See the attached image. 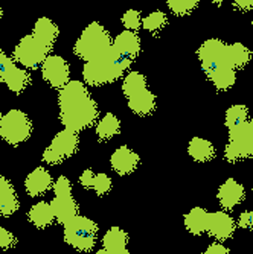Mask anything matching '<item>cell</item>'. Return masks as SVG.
Segmentation results:
<instances>
[{
  "mask_svg": "<svg viewBox=\"0 0 253 254\" xmlns=\"http://www.w3.org/2000/svg\"><path fill=\"white\" fill-rule=\"evenodd\" d=\"M139 155L136 152H133L127 146H121L111 155V168L119 175H128L139 166Z\"/></svg>",
  "mask_w": 253,
  "mask_h": 254,
  "instance_id": "5bb4252c",
  "label": "cell"
},
{
  "mask_svg": "<svg viewBox=\"0 0 253 254\" xmlns=\"http://www.w3.org/2000/svg\"><path fill=\"white\" fill-rule=\"evenodd\" d=\"M2 17H3V11H2V8H0V20H2Z\"/></svg>",
  "mask_w": 253,
  "mask_h": 254,
  "instance_id": "ab89813d",
  "label": "cell"
},
{
  "mask_svg": "<svg viewBox=\"0 0 253 254\" xmlns=\"http://www.w3.org/2000/svg\"><path fill=\"white\" fill-rule=\"evenodd\" d=\"M167 25V15L162 11H154L142 20V26L150 32H157Z\"/></svg>",
  "mask_w": 253,
  "mask_h": 254,
  "instance_id": "f1b7e54d",
  "label": "cell"
},
{
  "mask_svg": "<svg viewBox=\"0 0 253 254\" xmlns=\"http://www.w3.org/2000/svg\"><path fill=\"white\" fill-rule=\"evenodd\" d=\"M18 210V199L12 184L0 175V215L11 216Z\"/></svg>",
  "mask_w": 253,
  "mask_h": 254,
  "instance_id": "e0dca14e",
  "label": "cell"
},
{
  "mask_svg": "<svg viewBox=\"0 0 253 254\" xmlns=\"http://www.w3.org/2000/svg\"><path fill=\"white\" fill-rule=\"evenodd\" d=\"M224 157L231 163L240 158L253 157V127L250 122L229 129V143L224 149Z\"/></svg>",
  "mask_w": 253,
  "mask_h": 254,
  "instance_id": "ba28073f",
  "label": "cell"
},
{
  "mask_svg": "<svg viewBox=\"0 0 253 254\" xmlns=\"http://www.w3.org/2000/svg\"><path fill=\"white\" fill-rule=\"evenodd\" d=\"M238 225L241 228L252 230L253 228V212H244V213H241L240 218H238Z\"/></svg>",
  "mask_w": 253,
  "mask_h": 254,
  "instance_id": "d590c367",
  "label": "cell"
},
{
  "mask_svg": "<svg viewBox=\"0 0 253 254\" xmlns=\"http://www.w3.org/2000/svg\"><path fill=\"white\" fill-rule=\"evenodd\" d=\"M60 35V29L55 23L46 17H41L35 21V26L32 31V37H35L40 43H43L44 46H48L51 49L54 43L57 41Z\"/></svg>",
  "mask_w": 253,
  "mask_h": 254,
  "instance_id": "ac0fdd59",
  "label": "cell"
},
{
  "mask_svg": "<svg viewBox=\"0 0 253 254\" xmlns=\"http://www.w3.org/2000/svg\"><path fill=\"white\" fill-rule=\"evenodd\" d=\"M91 189H93L99 196L108 193L111 190V180H110V177L105 175V174L95 175L93 183H91Z\"/></svg>",
  "mask_w": 253,
  "mask_h": 254,
  "instance_id": "4dcf8cb0",
  "label": "cell"
},
{
  "mask_svg": "<svg viewBox=\"0 0 253 254\" xmlns=\"http://www.w3.org/2000/svg\"><path fill=\"white\" fill-rule=\"evenodd\" d=\"M188 152L189 155L195 160L200 161V163H204V161H209L211 158H214L215 155V148L214 145L206 140V138L201 137H192L191 142L188 145Z\"/></svg>",
  "mask_w": 253,
  "mask_h": 254,
  "instance_id": "44dd1931",
  "label": "cell"
},
{
  "mask_svg": "<svg viewBox=\"0 0 253 254\" xmlns=\"http://www.w3.org/2000/svg\"><path fill=\"white\" fill-rule=\"evenodd\" d=\"M95 254H131L128 250H122V251H107V250H99L98 253H95Z\"/></svg>",
  "mask_w": 253,
  "mask_h": 254,
  "instance_id": "f35d334b",
  "label": "cell"
},
{
  "mask_svg": "<svg viewBox=\"0 0 253 254\" xmlns=\"http://www.w3.org/2000/svg\"><path fill=\"white\" fill-rule=\"evenodd\" d=\"M212 238L217 241H226L235 232V221L231 215L226 212H214L209 213L208 230H206Z\"/></svg>",
  "mask_w": 253,
  "mask_h": 254,
  "instance_id": "7c38bea8",
  "label": "cell"
},
{
  "mask_svg": "<svg viewBox=\"0 0 253 254\" xmlns=\"http://www.w3.org/2000/svg\"><path fill=\"white\" fill-rule=\"evenodd\" d=\"M252 188H253V183H252Z\"/></svg>",
  "mask_w": 253,
  "mask_h": 254,
  "instance_id": "7bdbcfd3",
  "label": "cell"
},
{
  "mask_svg": "<svg viewBox=\"0 0 253 254\" xmlns=\"http://www.w3.org/2000/svg\"><path fill=\"white\" fill-rule=\"evenodd\" d=\"M98 225L85 216H75L64 224V241L78 251H90L95 247Z\"/></svg>",
  "mask_w": 253,
  "mask_h": 254,
  "instance_id": "277c9868",
  "label": "cell"
},
{
  "mask_svg": "<svg viewBox=\"0 0 253 254\" xmlns=\"http://www.w3.org/2000/svg\"><path fill=\"white\" fill-rule=\"evenodd\" d=\"M93 178H95L93 172H91L90 169H85V171L81 174V177H80L81 186H84L85 189H91V183H93Z\"/></svg>",
  "mask_w": 253,
  "mask_h": 254,
  "instance_id": "8d00e7d4",
  "label": "cell"
},
{
  "mask_svg": "<svg viewBox=\"0 0 253 254\" xmlns=\"http://www.w3.org/2000/svg\"><path fill=\"white\" fill-rule=\"evenodd\" d=\"M41 73L44 81L54 88H63L69 82L71 76V68H69L67 61L58 55H49L41 65Z\"/></svg>",
  "mask_w": 253,
  "mask_h": 254,
  "instance_id": "8fae6325",
  "label": "cell"
},
{
  "mask_svg": "<svg viewBox=\"0 0 253 254\" xmlns=\"http://www.w3.org/2000/svg\"><path fill=\"white\" fill-rule=\"evenodd\" d=\"M121 129V122L113 113H107L105 116L96 125V135L101 140H108L113 135H116Z\"/></svg>",
  "mask_w": 253,
  "mask_h": 254,
  "instance_id": "484cf974",
  "label": "cell"
},
{
  "mask_svg": "<svg viewBox=\"0 0 253 254\" xmlns=\"http://www.w3.org/2000/svg\"><path fill=\"white\" fill-rule=\"evenodd\" d=\"M201 254H231V251H229V248H227V247H224L223 244L217 242V244L209 245V247L206 248Z\"/></svg>",
  "mask_w": 253,
  "mask_h": 254,
  "instance_id": "e575fe53",
  "label": "cell"
},
{
  "mask_svg": "<svg viewBox=\"0 0 253 254\" xmlns=\"http://www.w3.org/2000/svg\"><path fill=\"white\" fill-rule=\"evenodd\" d=\"M208 219L209 213L201 207H194V209L185 216V227L191 235L200 236L208 230Z\"/></svg>",
  "mask_w": 253,
  "mask_h": 254,
  "instance_id": "ffe728a7",
  "label": "cell"
},
{
  "mask_svg": "<svg viewBox=\"0 0 253 254\" xmlns=\"http://www.w3.org/2000/svg\"><path fill=\"white\" fill-rule=\"evenodd\" d=\"M113 48L116 49L119 54L127 57L128 60H134L141 52V40L134 32L131 31H124L121 32L113 41Z\"/></svg>",
  "mask_w": 253,
  "mask_h": 254,
  "instance_id": "2e32d148",
  "label": "cell"
},
{
  "mask_svg": "<svg viewBox=\"0 0 253 254\" xmlns=\"http://www.w3.org/2000/svg\"><path fill=\"white\" fill-rule=\"evenodd\" d=\"M131 60L111 48L95 60L87 61L83 67V76L88 85H102L119 79L130 67Z\"/></svg>",
  "mask_w": 253,
  "mask_h": 254,
  "instance_id": "7a4b0ae2",
  "label": "cell"
},
{
  "mask_svg": "<svg viewBox=\"0 0 253 254\" xmlns=\"http://www.w3.org/2000/svg\"><path fill=\"white\" fill-rule=\"evenodd\" d=\"M49 52H51V49L48 46L40 43L31 34V35L23 37L20 40V43L15 46L14 58L17 60V63H20L21 65H25L28 68H37V67L43 65L46 58L49 57Z\"/></svg>",
  "mask_w": 253,
  "mask_h": 254,
  "instance_id": "30bf717a",
  "label": "cell"
},
{
  "mask_svg": "<svg viewBox=\"0 0 253 254\" xmlns=\"http://www.w3.org/2000/svg\"><path fill=\"white\" fill-rule=\"evenodd\" d=\"M234 5L238 9L247 11V9H252L253 8V0H237V2H234Z\"/></svg>",
  "mask_w": 253,
  "mask_h": 254,
  "instance_id": "74e56055",
  "label": "cell"
},
{
  "mask_svg": "<svg viewBox=\"0 0 253 254\" xmlns=\"http://www.w3.org/2000/svg\"><path fill=\"white\" fill-rule=\"evenodd\" d=\"M244 196H246L244 188L234 178L226 180L218 189V201L224 210H232L234 207H237L244 199Z\"/></svg>",
  "mask_w": 253,
  "mask_h": 254,
  "instance_id": "4fadbf2b",
  "label": "cell"
},
{
  "mask_svg": "<svg viewBox=\"0 0 253 254\" xmlns=\"http://www.w3.org/2000/svg\"><path fill=\"white\" fill-rule=\"evenodd\" d=\"M122 90H124V95L130 99L136 95L142 93V91L148 90L147 88V78L139 73V72H131L125 76L124 84H122Z\"/></svg>",
  "mask_w": 253,
  "mask_h": 254,
  "instance_id": "d4e9b609",
  "label": "cell"
},
{
  "mask_svg": "<svg viewBox=\"0 0 253 254\" xmlns=\"http://www.w3.org/2000/svg\"><path fill=\"white\" fill-rule=\"evenodd\" d=\"M128 107L133 113L139 114V116H148V114H151L156 108V96L150 90H145L142 93L130 98Z\"/></svg>",
  "mask_w": 253,
  "mask_h": 254,
  "instance_id": "7402d4cb",
  "label": "cell"
},
{
  "mask_svg": "<svg viewBox=\"0 0 253 254\" xmlns=\"http://www.w3.org/2000/svg\"><path fill=\"white\" fill-rule=\"evenodd\" d=\"M168 6L174 14L185 15L191 12L192 9H195L198 6V2H195V0H169Z\"/></svg>",
  "mask_w": 253,
  "mask_h": 254,
  "instance_id": "f546056e",
  "label": "cell"
},
{
  "mask_svg": "<svg viewBox=\"0 0 253 254\" xmlns=\"http://www.w3.org/2000/svg\"><path fill=\"white\" fill-rule=\"evenodd\" d=\"M25 188H26L28 195L38 196V195L46 193L51 188H54V181H52L51 174L44 168H37L26 177Z\"/></svg>",
  "mask_w": 253,
  "mask_h": 254,
  "instance_id": "9a60e30c",
  "label": "cell"
},
{
  "mask_svg": "<svg viewBox=\"0 0 253 254\" xmlns=\"http://www.w3.org/2000/svg\"><path fill=\"white\" fill-rule=\"evenodd\" d=\"M227 55H229L231 65L235 68V70H237V68L244 67L250 61V58H252V52L241 43L227 44Z\"/></svg>",
  "mask_w": 253,
  "mask_h": 254,
  "instance_id": "4316f807",
  "label": "cell"
},
{
  "mask_svg": "<svg viewBox=\"0 0 253 254\" xmlns=\"http://www.w3.org/2000/svg\"><path fill=\"white\" fill-rule=\"evenodd\" d=\"M0 121H2V118H0Z\"/></svg>",
  "mask_w": 253,
  "mask_h": 254,
  "instance_id": "ee69618b",
  "label": "cell"
},
{
  "mask_svg": "<svg viewBox=\"0 0 253 254\" xmlns=\"http://www.w3.org/2000/svg\"><path fill=\"white\" fill-rule=\"evenodd\" d=\"M122 23H124V26L127 28V31H136V29H139V26L142 25V21H141V14L134 11V9H130L124 14L122 17Z\"/></svg>",
  "mask_w": 253,
  "mask_h": 254,
  "instance_id": "1f68e13d",
  "label": "cell"
},
{
  "mask_svg": "<svg viewBox=\"0 0 253 254\" xmlns=\"http://www.w3.org/2000/svg\"><path fill=\"white\" fill-rule=\"evenodd\" d=\"M29 82H31L29 73L17 65L11 68L9 73L5 78V84L8 85L11 91H14V93H21V91L29 85Z\"/></svg>",
  "mask_w": 253,
  "mask_h": 254,
  "instance_id": "cb8c5ba5",
  "label": "cell"
},
{
  "mask_svg": "<svg viewBox=\"0 0 253 254\" xmlns=\"http://www.w3.org/2000/svg\"><path fill=\"white\" fill-rule=\"evenodd\" d=\"M78 143H80V140H78L77 132L63 129L54 137L51 145L44 149L43 160L48 165H60L61 161H64L69 157H72L77 152Z\"/></svg>",
  "mask_w": 253,
  "mask_h": 254,
  "instance_id": "9c48e42d",
  "label": "cell"
},
{
  "mask_svg": "<svg viewBox=\"0 0 253 254\" xmlns=\"http://www.w3.org/2000/svg\"><path fill=\"white\" fill-rule=\"evenodd\" d=\"M15 245V236L9 230L0 227V250H9Z\"/></svg>",
  "mask_w": 253,
  "mask_h": 254,
  "instance_id": "d6a6232c",
  "label": "cell"
},
{
  "mask_svg": "<svg viewBox=\"0 0 253 254\" xmlns=\"http://www.w3.org/2000/svg\"><path fill=\"white\" fill-rule=\"evenodd\" d=\"M54 199L51 202L55 219L60 224H67L71 219L78 216V204L72 195V184L66 177H60L54 183Z\"/></svg>",
  "mask_w": 253,
  "mask_h": 254,
  "instance_id": "8992f818",
  "label": "cell"
},
{
  "mask_svg": "<svg viewBox=\"0 0 253 254\" xmlns=\"http://www.w3.org/2000/svg\"><path fill=\"white\" fill-rule=\"evenodd\" d=\"M250 124H252V127H253V119H252V121H250Z\"/></svg>",
  "mask_w": 253,
  "mask_h": 254,
  "instance_id": "60d3db41",
  "label": "cell"
},
{
  "mask_svg": "<svg viewBox=\"0 0 253 254\" xmlns=\"http://www.w3.org/2000/svg\"><path fill=\"white\" fill-rule=\"evenodd\" d=\"M32 132V122L21 110H11L0 121V135L9 145L26 142Z\"/></svg>",
  "mask_w": 253,
  "mask_h": 254,
  "instance_id": "52a82bcc",
  "label": "cell"
},
{
  "mask_svg": "<svg viewBox=\"0 0 253 254\" xmlns=\"http://www.w3.org/2000/svg\"><path fill=\"white\" fill-rule=\"evenodd\" d=\"M252 26H253V17H252Z\"/></svg>",
  "mask_w": 253,
  "mask_h": 254,
  "instance_id": "b9f144b4",
  "label": "cell"
},
{
  "mask_svg": "<svg viewBox=\"0 0 253 254\" xmlns=\"http://www.w3.org/2000/svg\"><path fill=\"white\" fill-rule=\"evenodd\" d=\"M28 216H29V221L38 228L49 227L55 221V213L52 210V205L49 202H44V201L34 204L31 207Z\"/></svg>",
  "mask_w": 253,
  "mask_h": 254,
  "instance_id": "d6986e66",
  "label": "cell"
},
{
  "mask_svg": "<svg viewBox=\"0 0 253 254\" xmlns=\"http://www.w3.org/2000/svg\"><path fill=\"white\" fill-rule=\"evenodd\" d=\"M14 61L11 58H8L2 51H0V82H5L6 75L9 73V70L14 67Z\"/></svg>",
  "mask_w": 253,
  "mask_h": 254,
  "instance_id": "836d02e7",
  "label": "cell"
},
{
  "mask_svg": "<svg viewBox=\"0 0 253 254\" xmlns=\"http://www.w3.org/2000/svg\"><path fill=\"white\" fill-rule=\"evenodd\" d=\"M128 244V235L119 227H111L102 238L104 250L107 251H122L127 250Z\"/></svg>",
  "mask_w": 253,
  "mask_h": 254,
  "instance_id": "603a6c76",
  "label": "cell"
},
{
  "mask_svg": "<svg viewBox=\"0 0 253 254\" xmlns=\"http://www.w3.org/2000/svg\"><path fill=\"white\" fill-rule=\"evenodd\" d=\"M113 43L107 29L101 23L93 21L81 32L75 44V54L87 63L107 52Z\"/></svg>",
  "mask_w": 253,
  "mask_h": 254,
  "instance_id": "3957f363",
  "label": "cell"
},
{
  "mask_svg": "<svg viewBox=\"0 0 253 254\" xmlns=\"http://www.w3.org/2000/svg\"><path fill=\"white\" fill-rule=\"evenodd\" d=\"M198 58L201 61V67L204 73L209 76L215 75L217 72L227 70V68H234L229 61L227 55V44L223 41L212 38V40H206L198 49ZM235 70V68H234Z\"/></svg>",
  "mask_w": 253,
  "mask_h": 254,
  "instance_id": "5b68a950",
  "label": "cell"
},
{
  "mask_svg": "<svg viewBox=\"0 0 253 254\" xmlns=\"http://www.w3.org/2000/svg\"><path fill=\"white\" fill-rule=\"evenodd\" d=\"M60 119L64 129L80 132L93 125L98 118V105L80 81H71L58 95Z\"/></svg>",
  "mask_w": 253,
  "mask_h": 254,
  "instance_id": "6da1fadb",
  "label": "cell"
},
{
  "mask_svg": "<svg viewBox=\"0 0 253 254\" xmlns=\"http://www.w3.org/2000/svg\"><path fill=\"white\" fill-rule=\"evenodd\" d=\"M249 122V110L244 105H234L226 113V125L229 129H232L241 124Z\"/></svg>",
  "mask_w": 253,
  "mask_h": 254,
  "instance_id": "83f0119b",
  "label": "cell"
}]
</instances>
